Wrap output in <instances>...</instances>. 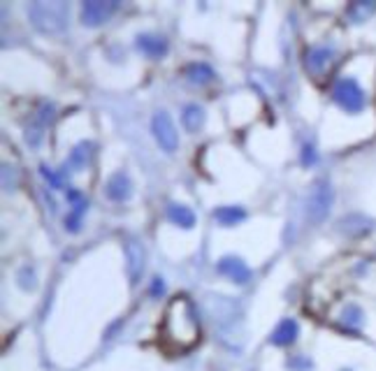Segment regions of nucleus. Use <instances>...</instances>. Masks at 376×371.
Segmentation results:
<instances>
[{
    "mask_svg": "<svg viewBox=\"0 0 376 371\" xmlns=\"http://www.w3.org/2000/svg\"><path fill=\"white\" fill-rule=\"evenodd\" d=\"M313 367V362L309 357H304V355H295L288 360V369L291 371H309Z\"/></svg>",
    "mask_w": 376,
    "mask_h": 371,
    "instance_id": "nucleus-20",
    "label": "nucleus"
},
{
    "mask_svg": "<svg viewBox=\"0 0 376 371\" xmlns=\"http://www.w3.org/2000/svg\"><path fill=\"white\" fill-rule=\"evenodd\" d=\"M335 202V190L328 179H316L309 190V202H307V216L311 223H323L330 214V207Z\"/></svg>",
    "mask_w": 376,
    "mask_h": 371,
    "instance_id": "nucleus-3",
    "label": "nucleus"
},
{
    "mask_svg": "<svg viewBox=\"0 0 376 371\" xmlns=\"http://www.w3.org/2000/svg\"><path fill=\"white\" fill-rule=\"evenodd\" d=\"M168 218L172 220L174 225H179L183 230H190L195 225V214H193V211H190L188 207H183V205H177V202L168 205Z\"/></svg>",
    "mask_w": 376,
    "mask_h": 371,
    "instance_id": "nucleus-14",
    "label": "nucleus"
},
{
    "mask_svg": "<svg viewBox=\"0 0 376 371\" xmlns=\"http://www.w3.org/2000/svg\"><path fill=\"white\" fill-rule=\"evenodd\" d=\"M135 44H137V49L142 51L144 56H149V58H163L165 54H168V49H170L168 40H165L163 35H154V33L137 35Z\"/></svg>",
    "mask_w": 376,
    "mask_h": 371,
    "instance_id": "nucleus-8",
    "label": "nucleus"
},
{
    "mask_svg": "<svg viewBox=\"0 0 376 371\" xmlns=\"http://www.w3.org/2000/svg\"><path fill=\"white\" fill-rule=\"evenodd\" d=\"M51 121H54V104L45 102V104L40 107V112H38V123H40L42 128H45V126H49Z\"/></svg>",
    "mask_w": 376,
    "mask_h": 371,
    "instance_id": "nucleus-21",
    "label": "nucleus"
},
{
    "mask_svg": "<svg viewBox=\"0 0 376 371\" xmlns=\"http://www.w3.org/2000/svg\"><path fill=\"white\" fill-rule=\"evenodd\" d=\"M297 334H300V325H297V321H293V318H284V321L274 328L272 337H269V343H272V346H279V348L291 346V343L297 341Z\"/></svg>",
    "mask_w": 376,
    "mask_h": 371,
    "instance_id": "nucleus-12",
    "label": "nucleus"
},
{
    "mask_svg": "<svg viewBox=\"0 0 376 371\" xmlns=\"http://www.w3.org/2000/svg\"><path fill=\"white\" fill-rule=\"evenodd\" d=\"M342 323H344L346 330L358 332L365 323V311L358 304H346L344 311H342Z\"/></svg>",
    "mask_w": 376,
    "mask_h": 371,
    "instance_id": "nucleus-17",
    "label": "nucleus"
},
{
    "mask_svg": "<svg viewBox=\"0 0 376 371\" xmlns=\"http://www.w3.org/2000/svg\"><path fill=\"white\" fill-rule=\"evenodd\" d=\"M19 286L23 288V290H35V271L31 269V267H23L21 271H19Z\"/></svg>",
    "mask_w": 376,
    "mask_h": 371,
    "instance_id": "nucleus-22",
    "label": "nucleus"
},
{
    "mask_svg": "<svg viewBox=\"0 0 376 371\" xmlns=\"http://www.w3.org/2000/svg\"><path fill=\"white\" fill-rule=\"evenodd\" d=\"M372 12H374V3H353L346 10V16L351 19V23H362L370 19Z\"/></svg>",
    "mask_w": 376,
    "mask_h": 371,
    "instance_id": "nucleus-18",
    "label": "nucleus"
},
{
    "mask_svg": "<svg viewBox=\"0 0 376 371\" xmlns=\"http://www.w3.org/2000/svg\"><path fill=\"white\" fill-rule=\"evenodd\" d=\"M332 100H335L346 114H360L367 104L362 86L358 84L353 77L337 79L335 86H332Z\"/></svg>",
    "mask_w": 376,
    "mask_h": 371,
    "instance_id": "nucleus-2",
    "label": "nucleus"
},
{
    "mask_svg": "<svg viewBox=\"0 0 376 371\" xmlns=\"http://www.w3.org/2000/svg\"><path fill=\"white\" fill-rule=\"evenodd\" d=\"M181 123L188 132H198L205 126V109L200 104H186L181 112Z\"/></svg>",
    "mask_w": 376,
    "mask_h": 371,
    "instance_id": "nucleus-13",
    "label": "nucleus"
},
{
    "mask_svg": "<svg viewBox=\"0 0 376 371\" xmlns=\"http://www.w3.org/2000/svg\"><path fill=\"white\" fill-rule=\"evenodd\" d=\"M149 293H151V297H161L165 293V284L161 276H154L151 281V288H149Z\"/></svg>",
    "mask_w": 376,
    "mask_h": 371,
    "instance_id": "nucleus-26",
    "label": "nucleus"
},
{
    "mask_svg": "<svg viewBox=\"0 0 376 371\" xmlns=\"http://www.w3.org/2000/svg\"><path fill=\"white\" fill-rule=\"evenodd\" d=\"M119 10L117 0H91V3L82 5V23L89 26V28H95V26H102L104 21H109V16Z\"/></svg>",
    "mask_w": 376,
    "mask_h": 371,
    "instance_id": "nucleus-5",
    "label": "nucleus"
},
{
    "mask_svg": "<svg viewBox=\"0 0 376 371\" xmlns=\"http://www.w3.org/2000/svg\"><path fill=\"white\" fill-rule=\"evenodd\" d=\"M342 371H351V369H342Z\"/></svg>",
    "mask_w": 376,
    "mask_h": 371,
    "instance_id": "nucleus-27",
    "label": "nucleus"
},
{
    "mask_svg": "<svg viewBox=\"0 0 376 371\" xmlns=\"http://www.w3.org/2000/svg\"><path fill=\"white\" fill-rule=\"evenodd\" d=\"M40 142H42V126H40L38 121H35L33 126L26 130V144L33 146V149H38Z\"/></svg>",
    "mask_w": 376,
    "mask_h": 371,
    "instance_id": "nucleus-19",
    "label": "nucleus"
},
{
    "mask_svg": "<svg viewBox=\"0 0 376 371\" xmlns=\"http://www.w3.org/2000/svg\"><path fill=\"white\" fill-rule=\"evenodd\" d=\"M183 75H186V79L190 84L203 86V84H209L214 79V70L207 63H190L186 70H183Z\"/></svg>",
    "mask_w": 376,
    "mask_h": 371,
    "instance_id": "nucleus-15",
    "label": "nucleus"
},
{
    "mask_svg": "<svg viewBox=\"0 0 376 371\" xmlns=\"http://www.w3.org/2000/svg\"><path fill=\"white\" fill-rule=\"evenodd\" d=\"M104 193H107L109 200L114 202H126L130 195H133V183H130L126 172H117L109 176L107 186H104Z\"/></svg>",
    "mask_w": 376,
    "mask_h": 371,
    "instance_id": "nucleus-11",
    "label": "nucleus"
},
{
    "mask_svg": "<svg viewBox=\"0 0 376 371\" xmlns=\"http://www.w3.org/2000/svg\"><path fill=\"white\" fill-rule=\"evenodd\" d=\"M91 156H93V142H80L72 149V154L63 163V167H60V176H68L70 172H80L82 167L89 165Z\"/></svg>",
    "mask_w": 376,
    "mask_h": 371,
    "instance_id": "nucleus-10",
    "label": "nucleus"
},
{
    "mask_svg": "<svg viewBox=\"0 0 376 371\" xmlns=\"http://www.w3.org/2000/svg\"><path fill=\"white\" fill-rule=\"evenodd\" d=\"M151 132L156 137V142L163 149L165 154H174L179 146V135H177V128H174V123L170 119L168 112H159L154 114L151 119Z\"/></svg>",
    "mask_w": 376,
    "mask_h": 371,
    "instance_id": "nucleus-4",
    "label": "nucleus"
},
{
    "mask_svg": "<svg viewBox=\"0 0 376 371\" xmlns=\"http://www.w3.org/2000/svg\"><path fill=\"white\" fill-rule=\"evenodd\" d=\"M28 19L42 35H60L68 28L70 7L68 3H33Z\"/></svg>",
    "mask_w": 376,
    "mask_h": 371,
    "instance_id": "nucleus-1",
    "label": "nucleus"
},
{
    "mask_svg": "<svg viewBox=\"0 0 376 371\" xmlns=\"http://www.w3.org/2000/svg\"><path fill=\"white\" fill-rule=\"evenodd\" d=\"M332 58H335V49L332 47H309L304 51V65L311 75H323L326 72V68L332 63Z\"/></svg>",
    "mask_w": 376,
    "mask_h": 371,
    "instance_id": "nucleus-7",
    "label": "nucleus"
},
{
    "mask_svg": "<svg viewBox=\"0 0 376 371\" xmlns=\"http://www.w3.org/2000/svg\"><path fill=\"white\" fill-rule=\"evenodd\" d=\"M65 230L68 232H80L82 230V216L75 214V211H70V214L65 216Z\"/></svg>",
    "mask_w": 376,
    "mask_h": 371,
    "instance_id": "nucleus-25",
    "label": "nucleus"
},
{
    "mask_svg": "<svg viewBox=\"0 0 376 371\" xmlns=\"http://www.w3.org/2000/svg\"><path fill=\"white\" fill-rule=\"evenodd\" d=\"M316 161H318V154H316V149H313V144H304L302 146V165L311 167V165H316Z\"/></svg>",
    "mask_w": 376,
    "mask_h": 371,
    "instance_id": "nucleus-24",
    "label": "nucleus"
},
{
    "mask_svg": "<svg viewBox=\"0 0 376 371\" xmlns=\"http://www.w3.org/2000/svg\"><path fill=\"white\" fill-rule=\"evenodd\" d=\"M214 218L221 225L232 227V225H237V223H242L244 218H247V211H244L242 207H218L214 211Z\"/></svg>",
    "mask_w": 376,
    "mask_h": 371,
    "instance_id": "nucleus-16",
    "label": "nucleus"
},
{
    "mask_svg": "<svg viewBox=\"0 0 376 371\" xmlns=\"http://www.w3.org/2000/svg\"><path fill=\"white\" fill-rule=\"evenodd\" d=\"M40 174L51 183V188H60V186H63V176L56 174L54 170H49L47 165H40Z\"/></svg>",
    "mask_w": 376,
    "mask_h": 371,
    "instance_id": "nucleus-23",
    "label": "nucleus"
},
{
    "mask_svg": "<svg viewBox=\"0 0 376 371\" xmlns=\"http://www.w3.org/2000/svg\"><path fill=\"white\" fill-rule=\"evenodd\" d=\"M216 269H218V274H223V276H228L230 281H235V284H240V286L251 281L249 264L242 258H235V255H223V258L216 262Z\"/></svg>",
    "mask_w": 376,
    "mask_h": 371,
    "instance_id": "nucleus-6",
    "label": "nucleus"
},
{
    "mask_svg": "<svg viewBox=\"0 0 376 371\" xmlns=\"http://www.w3.org/2000/svg\"><path fill=\"white\" fill-rule=\"evenodd\" d=\"M126 260H128L126 267H128L130 286H137L139 279H142V271H144V251L135 240H130L126 244Z\"/></svg>",
    "mask_w": 376,
    "mask_h": 371,
    "instance_id": "nucleus-9",
    "label": "nucleus"
}]
</instances>
